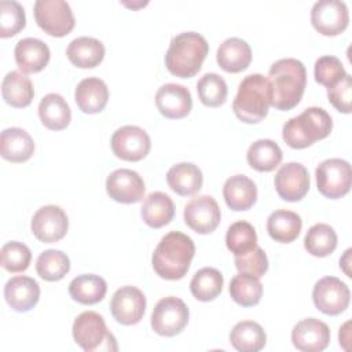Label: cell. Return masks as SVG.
Instances as JSON below:
<instances>
[{"label":"cell","instance_id":"cell-1","mask_svg":"<svg viewBox=\"0 0 352 352\" xmlns=\"http://www.w3.org/2000/svg\"><path fill=\"white\" fill-rule=\"evenodd\" d=\"M271 104L278 110L296 107L305 89L307 70L301 60L285 58L274 62L268 72Z\"/></svg>","mask_w":352,"mask_h":352},{"label":"cell","instance_id":"cell-2","mask_svg":"<svg viewBox=\"0 0 352 352\" xmlns=\"http://www.w3.org/2000/svg\"><path fill=\"white\" fill-rule=\"evenodd\" d=\"M194 253L195 246L188 235L180 231H170L158 242L151 264L161 278L177 280L187 274Z\"/></svg>","mask_w":352,"mask_h":352},{"label":"cell","instance_id":"cell-3","mask_svg":"<svg viewBox=\"0 0 352 352\" xmlns=\"http://www.w3.org/2000/svg\"><path fill=\"white\" fill-rule=\"evenodd\" d=\"M209 44L197 32H184L170 40L165 54V65L170 74L180 78L195 76L208 55Z\"/></svg>","mask_w":352,"mask_h":352},{"label":"cell","instance_id":"cell-4","mask_svg":"<svg viewBox=\"0 0 352 352\" xmlns=\"http://www.w3.org/2000/svg\"><path fill=\"white\" fill-rule=\"evenodd\" d=\"M333 129L330 114L320 107H308L292 117L282 128V138L292 148H305L324 139Z\"/></svg>","mask_w":352,"mask_h":352},{"label":"cell","instance_id":"cell-5","mask_svg":"<svg viewBox=\"0 0 352 352\" xmlns=\"http://www.w3.org/2000/svg\"><path fill=\"white\" fill-rule=\"evenodd\" d=\"M270 104L271 89L268 78L254 73L246 76L239 82L232 110L242 122L257 124L267 117Z\"/></svg>","mask_w":352,"mask_h":352},{"label":"cell","instance_id":"cell-6","mask_svg":"<svg viewBox=\"0 0 352 352\" xmlns=\"http://www.w3.org/2000/svg\"><path fill=\"white\" fill-rule=\"evenodd\" d=\"M73 338L87 352L95 351H117L114 336L107 330L104 319L94 312L85 311L80 314L73 323Z\"/></svg>","mask_w":352,"mask_h":352},{"label":"cell","instance_id":"cell-7","mask_svg":"<svg viewBox=\"0 0 352 352\" xmlns=\"http://www.w3.org/2000/svg\"><path fill=\"white\" fill-rule=\"evenodd\" d=\"M318 190L330 199L344 197L351 190L352 170L348 161L341 158H329L320 162L315 172Z\"/></svg>","mask_w":352,"mask_h":352},{"label":"cell","instance_id":"cell-8","mask_svg":"<svg viewBox=\"0 0 352 352\" xmlns=\"http://www.w3.org/2000/svg\"><path fill=\"white\" fill-rule=\"evenodd\" d=\"M34 19L50 36L63 37L74 28V15L69 3L63 0H37L34 3Z\"/></svg>","mask_w":352,"mask_h":352},{"label":"cell","instance_id":"cell-9","mask_svg":"<svg viewBox=\"0 0 352 352\" xmlns=\"http://www.w3.org/2000/svg\"><path fill=\"white\" fill-rule=\"evenodd\" d=\"M188 308L183 300L169 296L161 298L151 314L153 330L164 337L179 334L188 323Z\"/></svg>","mask_w":352,"mask_h":352},{"label":"cell","instance_id":"cell-10","mask_svg":"<svg viewBox=\"0 0 352 352\" xmlns=\"http://www.w3.org/2000/svg\"><path fill=\"white\" fill-rule=\"evenodd\" d=\"M312 300L320 312L336 316L348 308L351 293L348 286L338 278L324 276L315 283Z\"/></svg>","mask_w":352,"mask_h":352},{"label":"cell","instance_id":"cell-11","mask_svg":"<svg viewBox=\"0 0 352 352\" xmlns=\"http://www.w3.org/2000/svg\"><path fill=\"white\" fill-rule=\"evenodd\" d=\"M348 22V7L341 0H319L311 10V23L323 36L341 34Z\"/></svg>","mask_w":352,"mask_h":352},{"label":"cell","instance_id":"cell-12","mask_svg":"<svg viewBox=\"0 0 352 352\" xmlns=\"http://www.w3.org/2000/svg\"><path fill=\"white\" fill-rule=\"evenodd\" d=\"M111 150L116 157L124 161L143 160L151 147V140L147 132L136 125H124L111 136Z\"/></svg>","mask_w":352,"mask_h":352},{"label":"cell","instance_id":"cell-13","mask_svg":"<svg viewBox=\"0 0 352 352\" xmlns=\"http://www.w3.org/2000/svg\"><path fill=\"white\" fill-rule=\"evenodd\" d=\"M33 235L44 242L52 243L60 241L69 228V220L65 210L56 205H45L37 209L32 217Z\"/></svg>","mask_w":352,"mask_h":352},{"label":"cell","instance_id":"cell-14","mask_svg":"<svg viewBox=\"0 0 352 352\" xmlns=\"http://www.w3.org/2000/svg\"><path fill=\"white\" fill-rule=\"evenodd\" d=\"M110 311L118 323L124 326L136 324L144 315L146 297L135 286H122L113 294Z\"/></svg>","mask_w":352,"mask_h":352},{"label":"cell","instance_id":"cell-15","mask_svg":"<svg viewBox=\"0 0 352 352\" xmlns=\"http://www.w3.org/2000/svg\"><path fill=\"white\" fill-rule=\"evenodd\" d=\"M278 195L289 202L300 201L309 190V173L300 162L282 165L274 179Z\"/></svg>","mask_w":352,"mask_h":352},{"label":"cell","instance_id":"cell-16","mask_svg":"<svg viewBox=\"0 0 352 352\" xmlns=\"http://www.w3.org/2000/svg\"><path fill=\"white\" fill-rule=\"evenodd\" d=\"M220 219V208L216 199L210 195H198L184 206V221L198 234H209L214 231Z\"/></svg>","mask_w":352,"mask_h":352},{"label":"cell","instance_id":"cell-17","mask_svg":"<svg viewBox=\"0 0 352 352\" xmlns=\"http://www.w3.org/2000/svg\"><path fill=\"white\" fill-rule=\"evenodd\" d=\"M144 182L142 176L126 168L111 172L106 179V191L111 199L121 204H136L144 195Z\"/></svg>","mask_w":352,"mask_h":352},{"label":"cell","instance_id":"cell-18","mask_svg":"<svg viewBox=\"0 0 352 352\" xmlns=\"http://www.w3.org/2000/svg\"><path fill=\"white\" fill-rule=\"evenodd\" d=\"M292 341L298 351L320 352L330 342L329 326L316 318L302 319L293 327Z\"/></svg>","mask_w":352,"mask_h":352},{"label":"cell","instance_id":"cell-19","mask_svg":"<svg viewBox=\"0 0 352 352\" xmlns=\"http://www.w3.org/2000/svg\"><path fill=\"white\" fill-rule=\"evenodd\" d=\"M155 104L164 117L177 120L188 116L192 107V99L188 88L180 84L168 82L158 88L155 94Z\"/></svg>","mask_w":352,"mask_h":352},{"label":"cell","instance_id":"cell-20","mask_svg":"<svg viewBox=\"0 0 352 352\" xmlns=\"http://www.w3.org/2000/svg\"><path fill=\"white\" fill-rule=\"evenodd\" d=\"M4 297L7 304L16 312L32 309L40 298V286L30 276H14L4 286Z\"/></svg>","mask_w":352,"mask_h":352},{"label":"cell","instance_id":"cell-21","mask_svg":"<svg viewBox=\"0 0 352 352\" xmlns=\"http://www.w3.org/2000/svg\"><path fill=\"white\" fill-rule=\"evenodd\" d=\"M15 62L23 73H37L43 70L50 62V48L40 38L26 37L16 43Z\"/></svg>","mask_w":352,"mask_h":352},{"label":"cell","instance_id":"cell-22","mask_svg":"<svg viewBox=\"0 0 352 352\" xmlns=\"http://www.w3.org/2000/svg\"><path fill=\"white\" fill-rule=\"evenodd\" d=\"M74 100L82 113L95 114L102 111L109 100L106 82L98 77L81 80L76 87Z\"/></svg>","mask_w":352,"mask_h":352},{"label":"cell","instance_id":"cell-23","mask_svg":"<svg viewBox=\"0 0 352 352\" xmlns=\"http://www.w3.org/2000/svg\"><path fill=\"white\" fill-rule=\"evenodd\" d=\"M223 197L230 209L248 210L257 199V187L248 176L234 175L226 180Z\"/></svg>","mask_w":352,"mask_h":352},{"label":"cell","instance_id":"cell-24","mask_svg":"<svg viewBox=\"0 0 352 352\" xmlns=\"http://www.w3.org/2000/svg\"><path fill=\"white\" fill-rule=\"evenodd\" d=\"M216 59L224 72L239 73L250 65L252 50L245 40L239 37H230L217 48Z\"/></svg>","mask_w":352,"mask_h":352},{"label":"cell","instance_id":"cell-25","mask_svg":"<svg viewBox=\"0 0 352 352\" xmlns=\"http://www.w3.org/2000/svg\"><path fill=\"white\" fill-rule=\"evenodd\" d=\"M33 138L22 128H7L0 136L1 157L10 162H23L33 155Z\"/></svg>","mask_w":352,"mask_h":352},{"label":"cell","instance_id":"cell-26","mask_svg":"<svg viewBox=\"0 0 352 352\" xmlns=\"http://www.w3.org/2000/svg\"><path fill=\"white\" fill-rule=\"evenodd\" d=\"M69 60L81 69H92L104 58V45L95 37L81 36L72 40L66 48Z\"/></svg>","mask_w":352,"mask_h":352},{"label":"cell","instance_id":"cell-27","mask_svg":"<svg viewBox=\"0 0 352 352\" xmlns=\"http://www.w3.org/2000/svg\"><path fill=\"white\" fill-rule=\"evenodd\" d=\"M140 214L148 227L161 228L169 224L175 216L173 201L162 191L150 192L143 201Z\"/></svg>","mask_w":352,"mask_h":352},{"label":"cell","instance_id":"cell-28","mask_svg":"<svg viewBox=\"0 0 352 352\" xmlns=\"http://www.w3.org/2000/svg\"><path fill=\"white\" fill-rule=\"evenodd\" d=\"M166 182L176 194L186 197L201 190L204 176L197 165L191 162H180L168 170Z\"/></svg>","mask_w":352,"mask_h":352},{"label":"cell","instance_id":"cell-29","mask_svg":"<svg viewBox=\"0 0 352 352\" xmlns=\"http://www.w3.org/2000/svg\"><path fill=\"white\" fill-rule=\"evenodd\" d=\"M38 117L45 128L60 131L69 125L72 111L67 102L59 94H48L40 100Z\"/></svg>","mask_w":352,"mask_h":352},{"label":"cell","instance_id":"cell-30","mask_svg":"<svg viewBox=\"0 0 352 352\" xmlns=\"http://www.w3.org/2000/svg\"><path fill=\"white\" fill-rule=\"evenodd\" d=\"M302 227L301 217L292 210L278 209L272 212L267 220V231L270 236L280 243L293 242Z\"/></svg>","mask_w":352,"mask_h":352},{"label":"cell","instance_id":"cell-31","mask_svg":"<svg viewBox=\"0 0 352 352\" xmlns=\"http://www.w3.org/2000/svg\"><path fill=\"white\" fill-rule=\"evenodd\" d=\"M3 99L12 107H26L34 96L33 84L29 77L21 72L12 70L6 74L1 82Z\"/></svg>","mask_w":352,"mask_h":352},{"label":"cell","instance_id":"cell-32","mask_svg":"<svg viewBox=\"0 0 352 352\" xmlns=\"http://www.w3.org/2000/svg\"><path fill=\"white\" fill-rule=\"evenodd\" d=\"M106 292V280L102 276L94 274L78 275L69 285L70 297L84 305H91L102 301Z\"/></svg>","mask_w":352,"mask_h":352},{"label":"cell","instance_id":"cell-33","mask_svg":"<svg viewBox=\"0 0 352 352\" xmlns=\"http://www.w3.org/2000/svg\"><path fill=\"white\" fill-rule=\"evenodd\" d=\"M230 342L239 352H257L264 348L267 336L257 322L242 320L232 327Z\"/></svg>","mask_w":352,"mask_h":352},{"label":"cell","instance_id":"cell-34","mask_svg":"<svg viewBox=\"0 0 352 352\" xmlns=\"http://www.w3.org/2000/svg\"><path fill=\"white\" fill-rule=\"evenodd\" d=\"M248 164L258 172H271L282 161L280 147L271 139L253 142L246 153Z\"/></svg>","mask_w":352,"mask_h":352},{"label":"cell","instance_id":"cell-35","mask_svg":"<svg viewBox=\"0 0 352 352\" xmlns=\"http://www.w3.org/2000/svg\"><path fill=\"white\" fill-rule=\"evenodd\" d=\"M223 282L224 279L219 270L205 267L194 274L190 282V290L197 300L212 301L221 293Z\"/></svg>","mask_w":352,"mask_h":352},{"label":"cell","instance_id":"cell-36","mask_svg":"<svg viewBox=\"0 0 352 352\" xmlns=\"http://www.w3.org/2000/svg\"><path fill=\"white\" fill-rule=\"evenodd\" d=\"M304 248L315 257H326L337 248V234L333 227L324 223L314 224L305 234Z\"/></svg>","mask_w":352,"mask_h":352},{"label":"cell","instance_id":"cell-37","mask_svg":"<svg viewBox=\"0 0 352 352\" xmlns=\"http://www.w3.org/2000/svg\"><path fill=\"white\" fill-rule=\"evenodd\" d=\"M231 298L242 307H253L258 304L263 296V285L258 278L239 272L230 283Z\"/></svg>","mask_w":352,"mask_h":352},{"label":"cell","instance_id":"cell-38","mask_svg":"<svg viewBox=\"0 0 352 352\" xmlns=\"http://www.w3.org/2000/svg\"><path fill=\"white\" fill-rule=\"evenodd\" d=\"M36 271L40 278L48 282L60 280L70 271V260L66 253L55 249L43 252L36 261Z\"/></svg>","mask_w":352,"mask_h":352},{"label":"cell","instance_id":"cell-39","mask_svg":"<svg viewBox=\"0 0 352 352\" xmlns=\"http://www.w3.org/2000/svg\"><path fill=\"white\" fill-rule=\"evenodd\" d=\"M227 249L234 256H242L257 246V234L254 227L248 221L232 223L226 234Z\"/></svg>","mask_w":352,"mask_h":352},{"label":"cell","instance_id":"cell-40","mask_svg":"<svg viewBox=\"0 0 352 352\" xmlns=\"http://www.w3.org/2000/svg\"><path fill=\"white\" fill-rule=\"evenodd\" d=\"M228 89L224 78L216 73H206L197 82L198 98L208 107H219L223 104Z\"/></svg>","mask_w":352,"mask_h":352},{"label":"cell","instance_id":"cell-41","mask_svg":"<svg viewBox=\"0 0 352 352\" xmlns=\"http://www.w3.org/2000/svg\"><path fill=\"white\" fill-rule=\"evenodd\" d=\"M26 16L23 7L15 0L0 1V36L11 37L25 28Z\"/></svg>","mask_w":352,"mask_h":352},{"label":"cell","instance_id":"cell-42","mask_svg":"<svg viewBox=\"0 0 352 352\" xmlns=\"http://www.w3.org/2000/svg\"><path fill=\"white\" fill-rule=\"evenodd\" d=\"M1 265L8 272H22L25 271L32 260L30 249L18 241H11L3 245L1 250Z\"/></svg>","mask_w":352,"mask_h":352},{"label":"cell","instance_id":"cell-43","mask_svg":"<svg viewBox=\"0 0 352 352\" xmlns=\"http://www.w3.org/2000/svg\"><path fill=\"white\" fill-rule=\"evenodd\" d=\"M315 80L316 82L331 88L338 84L345 77V69L341 60L333 55H324L316 59L315 62Z\"/></svg>","mask_w":352,"mask_h":352},{"label":"cell","instance_id":"cell-44","mask_svg":"<svg viewBox=\"0 0 352 352\" xmlns=\"http://www.w3.org/2000/svg\"><path fill=\"white\" fill-rule=\"evenodd\" d=\"M234 263L239 272L249 274L256 278L263 276L268 270L267 254L260 246H256L242 256H234Z\"/></svg>","mask_w":352,"mask_h":352},{"label":"cell","instance_id":"cell-45","mask_svg":"<svg viewBox=\"0 0 352 352\" xmlns=\"http://www.w3.org/2000/svg\"><path fill=\"white\" fill-rule=\"evenodd\" d=\"M329 102L341 113H351L352 100V77L345 74V77L331 88H327Z\"/></svg>","mask_w":352,"mask_h":352},{"label":"cell","instance_id":"cell-46","mask_svg":"<svg viewBox=\"0 0 352 352\" xmlns=\"http://www.w3.org/2000/svg\"><path fill=\"white\" fill-rule=\"evenodd\" d=\"M348 326H349V322H346L342 327H340V334H338V337H340V345H342L344 348H345V342L349 341V337L345 336V333L348 331Z\"/></svg>","mask_w":352,"mask_h":352}]
</instances>
